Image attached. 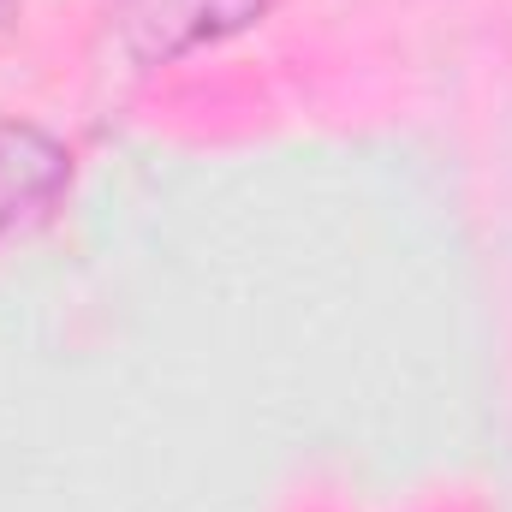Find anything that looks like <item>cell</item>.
<instances>
[{
    "mask_svg": "<svg viewBox=\"0 0 512 512\" xmlns=\"http://www.w3.org/2000/svg\"><path fill=\"white\" fill-rule=\"evenodd\" d=\"M60 185V149L36 131H0V233L24 215V203H48Z\"/></svg>",
    "mask_w": 512,
    "mask_h": 512,
    "instance_id": "cell-1",
    "label": "cell"
}]
</instances>
